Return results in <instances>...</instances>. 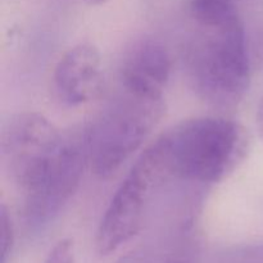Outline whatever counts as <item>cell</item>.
Wrapping results in <instances>:
<instances>
[{"label":"cell","instance_id":"cell-5","mask_svg":"<svg viewBox=\"0 0 263 263\" xmlns=\"http://www.w3.org/2000/svg\"><path fill=\"white\" fill-rule=\"evenodd\" d=\"M67 134L35 112L13 116L2 133V156L22 195L33 192L61 158Z\"/></svg>","mask_w":263,"mask_h":263},{"label":"cell","instance_id":"cell-4","mask_svg":"<svg viewBox=\"0 0 263 263\" xmlns=\"http://www.w3.org/2000/svg\"><path fill=\"white\" fill-rule=\"evenodd\" d=\"M156 144L140 154L110 199L95 236L100 256H108L144 228L159 192L172 181Z\"/></svg>","mask_w":263,"mask_h":263},{"label":"cell","instance_id":"cell-1","mask_svg":"<svg viewBox=\"0 0 263 263\" xmlns=\"http://www.w3.org/2000/svg\"><path fill=\"white\" fill-rule=\"evenodd\" d=\"M189 15L193 31L184 61L190 85L212 107H236L248 91L253 71L236 2L189 0Z\"/></svg>","mask_w":263,"mask_h":263},{"label":"cell","instance_id":"cell-2","mask_svg":"<svg viewBox=\"0 0 263 263\" xmlns=\"http://www.w3.org/2000/svg\"><path fill=\"white\" fill-rule=\"evenodd\" d=\"M154 144L174 180L216 184L243 163L251 148V136L235 121L199 117L174 126Z\"/></svg>","mask_w":263,"mask_h":263},{"label":"cell","instance_id":"cell-15","mask_svg":"<svg viewBox=\"0 0 263 263\" xmlns=\"http://www.w3.org/2000/svg\"><path fill=\"white\" fill-rule=\"evenodd\" d=\"M256 122H257V127H258L259 134H261V138L263 139V98L261 99V103H259L258 105V109H257Z\"/></svg>","mask_w":263,"mask_h":263},{"label":"cell","instance_id":"cell-13","mask_svg":"<svg viewBox=\"0 0 263 263\" xmlns=\"http://www.w3.org/2000/svg\"><path fill=\"white\" fill-rule=\"evenodd\" d=\"M44 263H76L73 241L71 239L58 241L49 252Z\"/></svg>","mask_w":263,"mask_h":263},{"label":"cell","instance_id":"cell-9","mask_svg":"<svg viewBox=\"0 0 263 263\" xmlns=\"http://www.w3.org/2000/svg\"><path fill=\"white\" fill-rule=\"evenodd\" d=\"M244 26L252 68L263 71V4L252 10L248 20H244Z\"/></svg>","mask_w":263,"mask_h":263},{"label":"cell","instance_id":"cell-17","mask_svg":"<svg viewBox=\"0 0 263 263\" xmlns=\"http://www.w3.org/2000/svg\"><path fill=\"white\" fill-rule=\"evenodd\" d=\"M235 2H236V3H238V2H239V0H235Z\"/></svg>","mask_w":263,"mask_h":263},{"label":"cell","instance_id":"cell-3","mask_svg":"<svg viewBox=\"0 0 263 263\" xmlns=\"http://www.w3.org/2000/svg\"><path fill=\"white\" fill-rule=\"evenodd\" d=\"M166 113L163 98L120 87L86 128L89 166L95 176L115 175L152 135Z\"/></svg>","mask_w":263,"mask_h":263},{"label":"cell","instance_id":"cell-6","mask_svg":"<svg viewBox=\"0 0 263 263\" xmlns=\"http://www.w3.org/2000/svg\"><path fill=\"white\" fill-rule=\"evenodd\" d=\"M87 164L86 128L67 133L58 163L33 192L23 195L22 216L28 228L37 230L55 220L79 189Z\"/></svg>","mask_w":263,"mask_h":263},{"label":"cell","instance_id":"cell-7","mask_svg":"<svg viewBox=\"0 0 263 263\" xmlns=\"http://www.w3.org/2000/svg\"><path fill=\"white\" fill-rule=\"evenodd\" d=\"M168 49L159 39L141 36L123 53L120 63V87L145 97L163 98L171 76Z\"/></svg>","mask_w":263,"mask_h":263},{"label":"cell","instance_id":"cell-12","mask_svg":"<svg viewBox=\"0 0 263 263\" xmlns=\"http://www.w3.org/2000/svg\"><path fill=\"white\" fill-rule=\"evenodd\" d=\"M0 222H2V263H7L14 243V231H13L9 213L4 204H2L0 210Z\"/></svg>","mask_w":263,"mask_h":263},{"label":"cell","instance_id":"cell-8","mask_svg":"<svg viewBox=\"0 0 263 263\" xmlns=\"http://www.w3.org/2000/svg\"><path fill=\"white\" fill-rule=\"evenodd\" d=\"M54 91L68 107H79L102 91V57L92 44L81 43L66 51L54 69Z\"/></svg>","mask_w":263,"mask_h":263},{"label":"cell","instance_id":"cell-11","mask_svg":"<svg viewBox=\"0 0 263 263\" xmlns=\"http://www.w3.org/2000/svg\"><path fill=\"white\" fill-rule=\"evenodd\" d=\"M174 240H167L156 246L143 247L130 252L116 263H166Z\"/></svg>","mask_w":263,"mask_h":263},{"label":"cell","instance_id":"cell-16","mask_svg":"<svg viewBox=\"0 0 263 263\" xmlns=\"http://www.w3.org/2000/svg\"><path fill=\"white\" fill-rule=\"evenodd\" d=\"M105 2H107V0H86V3H89V4L91 5H100Z\"/></svg>","mask_w":263,"mask_h":263},{"label":"cell","instance_id":"cell-10","mask_svg":"<svg viewBox=\"0 0 263 263\" xmlns=\"http://www.w3.org/2000/svg\"><path fill=\"white\" fill-rule=\"evenodd\" d=\"M213 263H263V243L225 249L215 257Z\"/></svg>","mask_w":263,"mask_h":263},{"label":"cell","instance_id":"cell-14","mask_svg":"<svg viewBox=\"0 0 263 263\" xmlns=\"http://www.w3.org/2000/svg\"><path fill=\"white\" fill-rule=\"evenodd\" d=\"M166 263H197L192 246L187 243L186 239L172 244Z\"/></svg>","mask_w":263,"mask_h":263}]
</instances>
